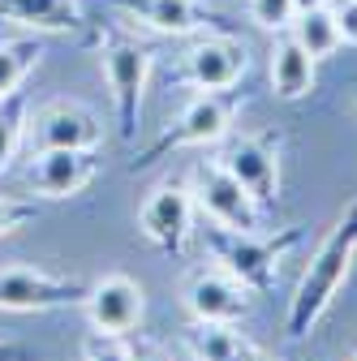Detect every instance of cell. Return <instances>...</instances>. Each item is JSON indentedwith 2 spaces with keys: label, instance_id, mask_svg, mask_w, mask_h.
Wrapping results in <instances>:
<instances>
[{
  "label": "cell",
  "instance_id": "6da1fadb",
  "mask_svg": "<svg viewBox=\"0 0 357 361\" xmlns=\"http://www.w3.org/2000/svg\"><path fill=\"white\" fill-rule=\"evenodd\" d=\"M353 254H357V202L340 215V224L332 228V237L319 245V254L310 258L305 276L297 284V297L289 305V336L293 340L310 336V327L327 314V305L336 301L349 267H353Z\"/></svg>",
  "mask_w": 357,
  "mask_h": 361
},
{
  "label": "cell",
  "instance_id": "7a4b0ae2",
  "mask_svg": "<svg viewBox=\"0 0 357 361\" xmlns=\"http://www.w3.org/2000/svg\"><path fill=\"white\" fill-rule=\"evenodd\" d=\"M202 245L215 254V262L224 267L233 280H241L254 293H267L276 284L280 258L293 245H301V228H289L280 237H258V233H237V228H224V224L211 219L202 228Z\"/></svg>",
  "mask_w": 357,
  "mask_h": 361
},
{
  "label": "cell",
  "instance_id": "3957f363",
  "mask_svg": "<svg viewBox=\"0 0 357 361\" xmlns=\"http://www.w3.org/2000/svg\"><path fill=\"white\" fill-rule=\"evenodd\" d=\"M237 108H241V95H237V90H202V95H194V99L181 108L176 125H172L133 168L155 164V159H159L164 151H172V147H211V142H219V138L233 129Z\"/></svg>",
  "mask_w": 357,
  "mask_h": 361
},
{
  "label": "cell",
  "instance_id": "277c9868",
  "mask_svg": "<svg viewBox=\"0 0 357 361\" xmlns=\"http://www.w3.org/2000/svg\"><path fill=\"white\" fill-rule=\"evenodd\" d=\"M99 61H104V78H108L112 104H116V133H121V142H133L138 138L147 73H151V52L133 39H108Z\"/></svg>",
  "mask_w": 357,
  "mask_h": 361
},
{
  "label": "cell",
  "instance_id": "5b68a950",
  "mask_svg": "<svg viewBox=\"0 0 357 361\" xmlns=\"http://www.w3.org/2000/svg\"><path fill=\"white\" fill-rule=\"evenodd\" d=\"M194 202L202 207V215H211L215 224L224 228H237V233H258L262 228V215H258V202L241 190V180L219 164V159H202L194 168Z\"/></svg>",
  "mask_w": 357,
  "mask_h": 361
},
{
  "label": "cell",
  "instance_id": "8992f818",
  "mask_svg": "<svg viewBox=\"0 0 357 361\" xmlns=\"http://www.w3.org/2000/svg\"><path fill=\"white\" fill-rule=\"evenodd\" d=\"M26 138L35 151H95L104 142V125L86 104L56 99L26 121Z\"/></svg>",
  "mask_w": 357,
  "mask_h": 361
},
{
  "label": "cell",
  "instance_id": "52a82bcc",
  "mask_svg": "<svg viewBox=\"0 0 357 361\" xmlns=\"http://www.w3.org/2000/svg\"><path fill=\"white\" fill-rule=\"evenodd\" d=\"M82 297H86L82 280L48 276V271H35V267H0V310L39 314V310L78 305Z\"/></svg>",
  "mask_w": 357,
  "mask_h": 361
},
{
  "label": "cell",
  "instance_id": "ba28073f",
  "mask_svg": "<svg viewBox=\"0 0 357 361\" xmlns=\"http://www.w3.org/2000/svg\"><path fill=\"white\" fill-rule=\"evenodd\" d=\"M138 219H143L147 241L155 250H164V254L176 258V254H186V241L194 233V194L181 190V185H159L143 202Z\"/></svg>",
  "mask_w": 357,
  "mask_h": 361
},
{
  "label": "cell",
  "instance_id": "9c48e42d",
  "mask_svg": "<svg viewBox=\"0 0 357 361\" xmlns=\"http://www.w3.org/2000/svg\"><path fill=\"white\" fill-rule=\"evenodd\" d=\"M82 305H86L91 327L104 336H129L143 323V288L129 276H104L99 284L86 288Z\"/></svg>",
  "mask_w": 357,
  "mask_h": 361
},
{
  "label": "cell",
  "instance_id": "30bf717a",
  "mask_svg": "<svg viewBox=\"0 0 357 361\" xmlns=\"http://www.w3.org/2000/svg\"><path fill=\"white\" fill-rule=\"evenodd\" d=\"M241 190L258 202V207H272L280 194V159H276V142L272 138H237L224 155H219Z\"/></svg>",
  "mask_w": 357,
  "mask_h": 361
},
{
  "label": "cell",
  "instance_id": "8fae6325",
  "mask_svg": "<svg viewBox=\"0 0 357 361\" xmlns=\"http://www.w3.org/2000/svg\"><path fill=\"white\" fill-rule=\"evenodd\" d=\"M250 65V52L246 43L229 39V35H211V39H198L194 48L186 52V78L198 86V90H233L241 82Z\"/></svg>",
  "mask_w": 357,
  "mask_h": 361
},
{
  "label": "cell",
  "instance_id": "7c38bea8",
  "mask_svg": "<svg viewBox=\"0 0 357 361\" xmlns=\"http://www.w3.org/2000/svg\"><path fill=\"white\" fill-rule=\"evenodd\" d=\"M186 305L194 323H237L250 310V288L229 271H194L186 284Z\"/></svg>",
  "mask_w": 357,
  "mask_h": 361
},
{
  "label": "cell",
  "instance_id": "4fadbf2b",
  "mask_svg": "<svg viewBox=\"0 0 357 361\" xmlns=\"http://www.w3.org/2000/svg\"><path fill=\"white\" fill-rule=\"evenodd\" d=\"M95 172H99L95 151H35L26 180L43 198H69V194L91 185Z\"/></svg>",
  "mask_w": 357,
  "mask_h": 361
},
{
  "label": "cell",
  "instance_id": "5bb4252c",
  "mask_svg": "<svg viewBox=\"0 0 357 361\" xmlns=\"http://www.w3.org/2000/svg\"><path fill=\"white\" fill-rule=\"evenodd\" d=\"M315 65H319V61L284 30V35L276 39V48H272V90H276V99H284V104L305 99L310 90H315V78H319Z\"/></svg>",
  "mask_w": 357,
  "mask_h": 361
},
{
  "label": "cell",
  "instance_id": "9a60e30c",
  "mask_svg": "<svg viewBox=\"0 0 357 361\" xmlns=\"http://www.w3.org/2000/svg\"><path fill=\"white\" fill-rule=\"evenodd\" d=\"M116 5L159 35H194L211 22V9L198 0H116Z\"/></svg>",
  "mask_w": 357,
  "mask_h": 361
},
{
  "label": "cell",
  "instance_id": "2e32d148",
  "mask_svg": "<svg viewBox=\"0 0 357 361\" xmlns=\"http://www.w3.org/2000/svg\"><path fill=\"white\" fill-rule=\"evenodd\" d=\"M0 18L30 30H73L82 9L73 0H0Z\"/></svg>",
  "mask_w": 357,
  "mask_h": 361
},
{
  "label": "cell",
  "instance_id": "e0dca14e",
  "mask_svg": "<svg viewBox=\"0 0 357 361\" xmlns=\"http://www.w3.org/2000/svg\"><path fill=\"white\" fill-rule=\"evenodd\" d=\"M186 344L194 353V361H246L254 348L241 331H233V323H194L186 331Z\"/></svg>",
  "mask_w": 357,
  "mask_h": 361
},
{
  "label": "cell",
  "instance_id": "ac0fdd59",
  "mask_svg": "<svg viewBox=\"0 0 357 361\" xmlns=\"http://www.w3.org/2000/svg\"><path fill=\"white\" fill-rule=\"evenodd\" d=\"M301 48L315 56V61H323V56H332L336 48H340V26H336V13H332V5L327 9H310V13H297V22H293V30H289Z\"/></svg>",
  "mask_w": 357,
  "mask_h": 361
},
{
  "label": "cell",
  "instance_id": "d6986e66",
  "mask_svg": "<svg viewBox=\"0 0 357 361\" xmlns=\"http://www.w3.org/2000/svg\"><path fill=\"white\" fill-rule=\"evenodd\" d=\"M43 48L39 39H13V43H0V99L13 95V90L22 86V78L39 65Z\"/></svg>",
  "mask_w": 357,
  "mask_h": 361
},
{
  "label": "cell",
  "instance_id": "ffe728a7",
  "mask_svg": "<svg viewBox=\"0 0 357 361\" xmlns=\"http://www.w3.org/2000/svg\"><path fill=\"white\" fill-rule=\"evenodd\" d=\"M22 142H26V90H13L0 99V172L9 168Z\"/></svg>",
  "mask_w": 357,
  "mask_h": 361
},
{
  "label": "cell",
  "instance_id": "44dd1931",
  "mask_svg": "<svg viewBox=\"0 0 357 361\" xmlns=\"http://www.w3.org/2000/svg\"><path fill=\"white\" fill-rule=\"evenodd\" d=\"M246 9H250V22L267 35H284L297 22L293 0H246Z\"/></svg>",
  "mask_w": 357,
  "mask_h": 361
},
{
  "label": "cell",
  "instance_id": "7402d4cb",
  "mask_svg": "<svg viewBox=\"0 0 357 361\" xmlns=\"http://www.w3.org/2000/svg\"><path fill=\"white\" fill-rule=\"evenodd\" d=\"M82 361H129V348L121 344V336L91 331L82 340Z\"/></svg>",
  "mask_w": 357,
  "mask_h": 361
},
{
  "label": "cell",
  "instance_id": "603a6c76",
  "mask_svg": "<svg viewBox=\"0 0 357 361\" xmlns=\"http://www.w3.org/2000/svg\"><path fill=\"white\" fill-rule=\"evenodd\" d=\"M39 219V207L35 202H22V198H0V237H9L18 228Z\"/></svg>",
  "mask_w": 357,
  "mask_h": 361
},
{
  "label": "cell",
  "instance_id": "cb8c5ba5",
  "mask_svg": "<svg viewBox=\"0 0 357 361\" xmlns=\"http://www.w3.org/2000/svg\"><path fill=\"white\" fill-rule=\"evenodd\" d=\"M332 13H336V26H340V43H353L357 48V0H336Z\"/></svg>",
  "mask_w": 357,
  "mask_h": 361
},
{
  "label": "cell",
  "instance_id": "d4e9b609",
  "mask_svg": "<svg viewBox=\"0 0 357 361\" xmlns=\"http://www.w3.org/2000/svg\"><path fill=\"white\" fill-rule=\"evenodd\" d=\"M129 361H172L155 340H138V344H129Z\"/></svg>",
  "mask_w": 357,
  "mask_h": 361
},
{
  "label": "cell",
  "instance_id": "484cf974",
  "mask_svg": "<svg viewBox=\"0 0 357 361\" xmlns=\"http://www.w3.org/2000/svg\"><path fill=\"white\" fill-rule=\"evenodd\" d=\"M0 361H39V353L18 340H0Z\"/></svg>",
  "mask_w": 357,
  "mask_h": 361
},
{
  "label": "cell",
  "instance_id": "4316f807",
  "mask_svg": "<svg viewBox=\"0 0 357 361\" xmlns=\"http://www.w3.org/2000/svg\"><path fill=\"white\" fill-rule=\"evenodd\" d=\"M297 13H310V9H327V0H293Z\"/></svg>",
  "mask_w": 357,
  "mask_h": 361
},
{
  "label": "cell",
  "instance_id": "83f0119b",
  "mask_svg": "<svg viewBox=\"0 0 357 361\" xmlns=\"http://www.w3.org/2000/svg\"><path fill=\"white\" fill-rule=\"evenodd\" d=\"M246 361H272V357H262V353H250V357H246Z\"/></svg>",
  "mask_w": 357,
  "mask_h": 361
},
{
  "label": "cell",
  "instance_id": "f1b7e54d",
  "mask_svg": "<svg viewBox=\"0 0 357 361\" xmlns=\"http://www.w3.org/2000/svg\"><path fill=\"white\" fill-rule=\"evenodd\" d=\"M353 99H357V90H353Z\"/></svg>",
  "mask_w": 357,
  "mask_h": 361
},
{
  "label": "cell",
  "instance_id": "f546056e",
  "mask_svg": "<svg viewBox=\"0 0 357 361\" xmlns=\"http://www.w3.org/2000/svg\"><path fill=\"white\" fill-rule=\"evenodd\" d=\"M353 361H357V357H353Z\"/></svg>",
  "mask_w": 357,
  "mask_h": 361
}]
</instances>
